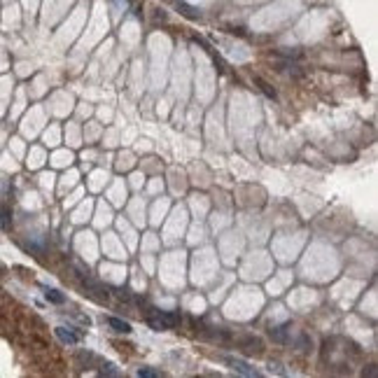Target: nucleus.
I'll list each match as a JSON object with an SVG mask.
<instances>
[{"label": "nucleus", "instance_id": "nucleus-1", "mask_svg": "<svg viewBox=\"0 0 378 378\" xmlns=\"http://www.w3.org/2000/svg\"><path fill=\"white\" fill-rule=\"evenodd\" d=\"M147 322L149 327H154V329H173L177 324V315L173 313H163V311H156V308H149L147 311Z\"/></svg>", "mask_w": 378, "mask_h": 378}, {"label": "nucleus", "instance_id": "nucleus-2", "mask_svg": "<svg viewBox=\"0 0 378 378\" xmlns=\"http://www.w3.org/2000/svg\"><path fill=\"white\" fill-rule=\"evenodd\" d=\"M80 280H82V285H84V290H87L96 301H108L110 299V287H105L103 283L94 280L91 276H84V273H80Z\"/></svg>", "mask_w": 378, "mask_h": 378}, {"label": "nucleus", "instance_id": "nucleus-3", "mask_svg": "<svg viewBox=\"0 0 378 378\" xmlns=\"http://www.w3.org/2000/svg\"><path fill=\"white\" fill-rule=\"evenodd\" d=\"M238 345H241V348H245V352H250V355H262V352H264L262 341H259V338H255V336H241V338H238Z\"/></svg>", "mask_w": 378, "mask_h": 378}, {"label": "nucleus", "instance_id": "nucleus-4", "mask_svg": "<svg viewBox=\"0 0 378 378\" xmlns=\"http://www.w3.org/2000/svg\"><path fill=\"white\" fill-rule=\"evenodd\" d=\"M222 359L229 366H234L238 373H243V376H259V371H257V369H252L250 364H245L243 359H236V357H222Z\"/></svg>", "mask_w": 378, "mask_h": 378}, {"label": "nucleus", "instance_id": "nucleus-5", "mask_svg": "<svg viewBox=\"0 0 378 378\" xmlns=\"http://www.w3.org/2000/svg\"><path fill=\"white\" fill-rule=\"evenodd\" d=\"M56 336L61 338L63 343L75 345V343H80V336H82V334H77V331H73V329H66V327H56Z\"/></svg>", "mask_w": 378, "mask_h": 378}, {"label": "nucleus", "instance_id": "nucleus-6", "mask_svg": "<svg viewBox=\"0 0 378 378\" xmlns=\"http://www.w3.org/2000/svg\"><path fill=\"white\" fill-rule=\"evenodd\" d=\"M108 324L115 331H119V334H128V331H131V324H128L126 320H119V317H108Z\"/></svg>", "mask_w": 378, "mask_h": 378}, {"label": "nucleus", "instance_id": "nucleus-7", "mask_svg": "<svg viewBox=\"0 0 378 378\" xmlns=\"http://www.w3.org/2000/svg\"><path fill=\"white\" fill-rule=\"evenodd\" d=\"M45 297H47L52 304H63V301H66V297H63L61 292H59V290H52V287H47V290H45Z\"/></svg>", "mask_w": 378, "mask_h": 378}, {"label": "nucleus", "instance_id": "nucleus-8", "mask_svg": "<svg viewBox=\"0 0 378 378\" xmlns=\"http://www.w3.org/2000/svg\"><path fill=\"white\" fill-rule=\"evenodd\" d=\"M271 336H273V341H278V343H285V338H287V327H273V329H271Z\"/></svg>", "mask_w": 378, "mask_h": 378}, {"label": "nucleus", "instance_id": "nucleus-9", "mask_svg": "<svg viewBox=\"0 0 378 378\" xmlns=\"http://www.w3.org/2000/svg\"><path fill=\"white\" fill-rule=\"evenodd\" d=\"M255 84H257V87H259V89H262V91H264V94H266V96H269V98H276V91L271 89V84H269V82H264L262 77H255Z\"/></svg>", "mask_w": 378, "mask_h": 378}, {"label": "nucleus", "instance_id": "nucleus-10", "mask_svg": "<svg viewBox=\"0 0 378 378\" xmlns=\"http://www.w3.org/2000/svg\"><path fill=\"white\" fill-rule=\"evenodd\" d=\"M0 227H3V229L10 227V213H7L5 208H0Z\"/></svg>", "mask_w": 378, "mask_h": 378}, {"label": "nucleus", "instance_id": "nucleus-11", "mask_svg": "<svg viewBox=\"0 0 378 378\" xmlns=\"http://www.w3.org/2000/svg\"><path fill=\"white\" fill-rule=\"evenodd\" d=\"M115 364H103L101 373H108V376H117V369H112Z\"/></svg>", "mask_w": 378, "mask_h": 378}, {"label": "nucleus", "instance_id": "nucleus-12", "mask_svg": "<svg viewBox=\"0 0 378 378\" xmlns=\"http://www.w3.org/2000/svg\"><path fill=\"white\" fill-rule=\"evenodd\" d=\"M138 376H145V378H154V376H159V371H152V369H140V371H138Z\"/></svg>", "mask_w": 378, "mask_h": 378}]
</instances>
